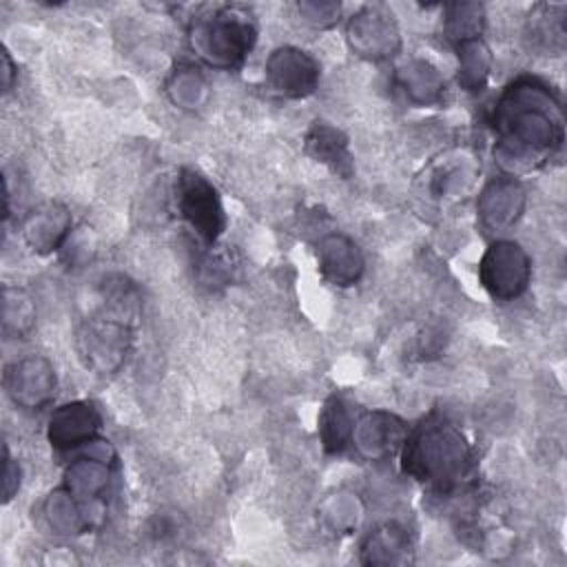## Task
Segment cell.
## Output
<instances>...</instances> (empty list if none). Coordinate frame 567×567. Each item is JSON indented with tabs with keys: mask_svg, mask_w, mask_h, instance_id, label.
Masks as SVG:
<instances>
[{
	"mask_svg": "<svg viewBox=\"0 0 567 567\" xmlns=\"http://www.w3.org/2000/svg\"><path fill=\"white\" fill-rule=\"evenodd\" d=\"M412 538L394 520L377 525L361 545V563L370 567H394L412 563Z\"/></svg>",
	"mask_w": 567,
	"mask_h": 567,
	"instance_id": "e0dca14e",
	"label": "cell"
},
{
	"mask_svg": "<svg viewBox=\"0 0 567 567\" xmlns=\"http://www.w3.org/2000/svg\"><path fill=\"white\" fill-rule=\"evenodd\" d=\"M394 84L414 106H434L443 100L445 80L441 71L423 58L408 60L394 71Z\"/></svg>",
	"mask_w": 567,
	"mask_h": 567,
	"instance_id": "ac0fdd59",
	"label": "cell"
},
{
	"mask_svg": "<svg viewBox=\"0 0 567 567\" xmlns=\"http://www.w3.org/2000/svg\"><path fill=\"white\" fill-rule=\"evenodd\" d=\"M303 146H306V153L315 162L323 164L334 175H339L343 179H348L352 175L354 159L350 153V140L341 128H337L328 122H315L306 133Z\"/></svg>",
	"mask_w": 567,
	"mask_h": 567,
	"instance_id": "2e32d148",
	"label": "cell"
},
{
	"mask_svg": "<svg viewBox=\"0 0 567 567\" xmlns=\"http://www.w3.org/2000/svg\"><path fill=\"white\" fill-rule=\"evenodd\" d=\"M2 456H4V465H2V501L9 503L18 494V489H20L22 470H20L18 461L11 458L7 445L2 447Z\"/></svg>",
	"mask_w": 567,
	"mask_h": 567,
	"instance_id": "f1b7e54d",
	"label": "cell"
},
{
	"mask_svg": "<svg viewBox=\"0 0 567 567\" xmlns=\"http://www.w3.org/2000/svg\"><path fill=\"white\" fill-rule=\"evenodd\" d=\"M137 321L117 312L97 308L75 330V350L84 368L95 374H115L133 348Z\"/></svg>",
	"mask_w": 567,
	"mask_h": 567,
	"instance_id": "277c9868",
	"label": "cell"
},
{
	"mask_svg": "<svg viewBox=\"0 0 567 567\" xmlns=\"http://www.w3.org/2000/svg\"><path fill=\"white\" fill-rule=\"evenodd\" d=\"M408 430V423L394 412L370 410L354 419L350 445L365 461H385L401 452Z\"/></svg>",
	"mask_w": 567,
	"mask_h": 567,
	"instance_id": "7c38bea8",
	"label": "cell"
},
{
	"mask_svg": "<svg viewBox=\"0 0 567 567\" xmlns=\"http://www.w3.org/2000/svg\"><path fill=\"white\" fill-rule=\"evenodd\" d=\"M399 454L403 474L436 492L456 489L470 476L474 463L467 436L443 416H427L408 430Z\"/></svg>",
	"mask_w": 567,
	"mask_h": 567,
	"instance_id": "7a4b0ae2",
	"label": "cell"
},
{
	"mask_svg": "<svg viewBox=\"0 0 567 567\" xmlns=\"http://www.w3.org/2000/svg\"><path fill=\"white\" fill-rule=\"evenodd\" d=\"M210 250L197 264V275L206 286H224L233 277V261L230 255L217 250V246H208Z\"/></svg>",
	"mask_w": 567,
	"mask_h": 567,
	"instance_id": "4316f807",
	"label": "cell"
},
{
	"mask_svg": "<svg viewBox=\"0 0 567 567\" xmlns=\"http://www.w3.org/2000/svg\"><path fill=\"white\" fill-rule=\"evenodd\" d=\"M301 20L315 29H330L341 18V2L334 0H301L297 2Z\"/></svg>",
	"mask_w": 567,
	"mask_h": 567,
	"instance_id": "83f0119b",
	"label": "cell"
},
{
	"mask_svg": "<svg viewBox=\"0 0 567 567\" xmlns=\"http://www.w3.org/2000/svg\"><path fill=\"white\" fill-rule=\"evenodd\" d=\"M354 416L350 405L332 394L326 399L321 412H319V441L326 454H341L352 439Z\"/></svg>",
	"mask_w": 567,
	"mask_h": 567,
	"instance_id": "44dd1931",
	"label": "cell"
},
{
	"mask_svg": "<svg viewBox=\"0 0 567 567\" xmlns=\"http://www.w3.org/2000/svg\"><path fill=\"white\" fill-rule=\"evenodd\" d=\"M483 29H485V7L481 2H452L445 7L443 31L454 47L465 40L483 38Z\"/></svg>",
	"mask_w": 567,
	"mask_h": 567,
	"instance_id": "d4e9b609",
	"label": "cell"
},
{
	"mask_svg": "<svg viewBox=\"0 0 567 567\" xmlns=\"http://www.w3.org/2000/svg\"><path fill=\"white\" fill-rule=\"evenodd\" d=\"M532 279L527 250L512 239L492 241L478 261V281L496 301L518 299Z\"/></svg>",
	"mask_w": 567,
	"mask_h": 567,
	"instance_id": "8992f818",
	"label": "cell"
},
{
	"mask_svg": "<svg viewBox=\"0 0 567 567\" xmlns=\"http://www.w3.org/2000/svg\"><path fill=\"white\" fill-rule=\"evenodd\" d=\"M177 208L182 219L206 244L215 246L226 230V213L217 188L195 168H182L177 177Z\"/></svg>",
	"mask_w": 567,
	"mask_h": 567,
	"instance_id": "52a82bcc",
	"label": "cell"
},
{
	"mask_svg": "<svg viewBox=\"0 0 567 567\" xmlns=\"http://www.w3.org/2000/svg\"><path fill=\"white\" fill-rule=\"evenodd\" d=\"M346 42L368 62H385L401 53L403 38L394 13L383 4H365L348 18Z\"/></svg>",
	"mask_w": 567,
	"mask_h": 567,
	"instance_id": "ba28073f",
	"label": "cell"
},
{
	"mask_svg": "<svg viewBox=\"0 0 567 567\" xmlns=\"http://www.w3.org/2000/svg\"><path fill=\"white\" fill-rule=\"evenodd\" d=\"M102 414L91 401H69L58 405L47 423V439L55 452H75L97 441Z\"/></svg>",
	"mask_w": 567,
	"mask_h": 567,
	"instance_id": "8fae6325",
	"label": "cell"
},
{
	"mask_svg": "<svg viewBox=\"0 0 567 567\" xmlns=\"http://www.w3.org/2000/svg\"><path fill=\"white\" fill-rule=\"evenodd\" d=\"M73 217L71 210L60 202H47L33 208L22 221V239L38 255H51L71 237Z\"/></svg>",
	"mask_w": 567,
	"mask_h": 567,
	"instance_id": "9a60e30c",
	"label": "cell"
},
{
	"mask_svg": "<svg viewBox=\"0 0 567 567\" xmlns=\"http://www.w3.org/2000/svg\"><path fill=\"white\" fill-rule=\"evenodd\" d=\"M115 452L106 441H95L93 450L69 461L62 485L82 503L91 527H100L106 514V492L115 472Z\"/></svg>",
	"mask_w": 567,
	"mask_h": 567,
	"instance_id": "5b68a950",
	"label": "cell"
},
{
	"mask_svg": "<svg viewBox=\"0 0 567 567\" xmlns=\"http://www.w3.org/2000/svg\"><path fill=\"white\" fill-rule=\"evenodd\" d=\"M317 264L321 277L339 288L359 284L365 272L363 250L343 233H328L317 241Z\"/></svg>",
	"mask_w": 567,
	"mask_h": 567,
	"instance_id": "5bb4252c",
	"label": "cell"
},
{
	"mask_svg": "<svg viewBox=\"0 0 567 567\" xmlns=\"http://www.w3.org/2000/svg\"><path fill=\"white\" fill-rule=\"evenodd\" d=\"M42 516L58 536H78L93 529L82 503L64 485H60L44 498Z\"/></svg>",
	"mask_w": 567,
	"mask_h": 567,
	"instance_id": "d6986e66",
	"label": "cell"
},
{
	"mask_svg": "<svg viewBox=\"0 0 567 567\" xmlns=\"http://www.w3.org/2000/svg\"><path fill=\"white\" fill-rule=\"evenodd\" d=\"M190 51L208 66L239 69L257 42L252 13L241 4H224L195 16L186 29Z\"/></svg>",
	"mask_w": 567,
	"mask_h": 567,
	"instance_id": "3957f363",
	"label": "cell"
},
{
	"mask_svg": "<svg viewBox=\"0 0 567 567\" xmlns=\"http://www.w3.org/2000/svg\"><path fill=\"white\" fill-rule=\"evenodd\" d=\"M0 71H2V91L7 93V91H11L13 80H16V64H13V60H11L7 49L2 51V69Z\"/></svg>",
	"mask_w": 567,
	"mask_h": 567,
	"instance_id": "f546056e",
	"label": "cell"
},
{
	"mask_svg": "<svg viewBox=\"0 0 567 567\" xmlns=\"http://www.w3.org/2000/svg\"><path fill=\"white\" fill-rule=\"evenodd\" d=\"M361 512V501L357 498V494L350 492H337L328 496L319 507L323 525L334 534H348L352 527H357Z\"/></svg>",
	"mask_w": 567,
	"mask_h": 567,
	"instance_id": "484cf974",
	"label": "cell"
},
{
	"mask_svg": "<svg viewBox=\"0 0 567 567\" xmlns=\"http://www.w3.org/2000/svg\"><path fill=\"white\" fill-rule=\"evenodd\" d=\"M2 385L18 408L35 412L53 401L58 374L44 354H27L4 368Z\"/></svg>",
	"mask_w": 567,
	"mask_h": 567,
	"instance_id": "9c48e42d",
	"label": "cell"
},
{
	"mask_svg": "<svg viewBox=\"0 0 567 567\" xmlns=\"http://www.w3.org/2000/svg\"><path fill=\"white\" fill-rule=\"evenodd\" d=\"M38 319L33 297L18 286H2V332L9 339H27Z\"/></svg>",
	"mask_w": 567,
	"mask_h": 567,
	"instance_id": "603a6c76",
	"label": "cell"
},
{
	"mask_svg": "<svg viewBox=\"0 0 567 567\" xmlns=\"http://www.w3.org/2000/svg\"><path fill=\"white\" fill-rule=\"evenodd\" d=\"M456 49V84L467 93H481L492 75V49L483 38L465 40Z\"/></svg>",
	"mask_w": 567,
	"mask_h": 567,
	"instance_id": "ffe728a7",
	"label": "cell"
},
{
	"mask_svg": "<svg viewBox=\"0 0 567 567\" xmlns=\"http://www.w3.org/2000/svg\"><path fill=\"white\" fill-rule=\"evenodd\" d=\"M527 193L514 175L492 177L476 197L478 224L489 233L512 228L525 213Z\"/></svg>",
	"mask_w": 567,
	"mask_h": 567,
	"instance_id": "4fadbf2b",
	"label": "cell"
},
{
	"mask_svg": "<svg viewBox=\"0 0 567 567\" xmlns=\"http://www.w3.org/2000/svg\"><path fill=\"white\" fill-rule=\"evenodd\" d=\"M164 91H166L168 100L184 111H195V109L204 106L208 100V82L199 73V69L193 64L177 66L168 75Z\"/></svg>",
	"mask_w": 567,
	"mask_h": 567,
	"instance_id": "cb8c5ba5",
	"label": "cell"
},
{
	"mask_svg": "<svg viewBox=\"0 0 567 567\" xmlns=\"http://www.w3.org/2000/svg\"><path fill=\"white\" fill-rule=\"evenodd\" d=\"M264 71L268 86L288 100H303L312 95L321 80V66L317 58L292 44L272 49L266 58Z\"/></svg>",
	"mask_w": 567,
	"mask_h": 567,
	"instance_id": "30bf717a",
	"label": "cell"
},
{
	"mask_svg": "<svg viewBox=\"0 0 567 567\" xmlns=\"http://www.w3.org/2000/svg\"><path fill=\"white\" fill-rule=\"evenodd\" d=\"M492 124L498 135L494 157L505 175L532 171L565 140V113L556 91L534 78H514L498 95Z\"/></svg>",
	"mask_w": 567,
	"mask_h": 567,
	"instance_id": "6da1fadb",
	"label": "cell"
},
{
	"mask_svg": "<svg viewBox=\"0 0 567 567\" xmlns=\"http://www.w3.org/2000/svg\"><path fill=\"white\" fill-rule=\"evenodd\" d=\"M565 18V4H536L527 20V40H532V47L549 53L560 51L567 35Z\"/></svg>",
	"mask_w": 567,
	"mask_h": 567,
	"instance_id": "7402d4cb",
	"label": "cell"
}]
</instances>
